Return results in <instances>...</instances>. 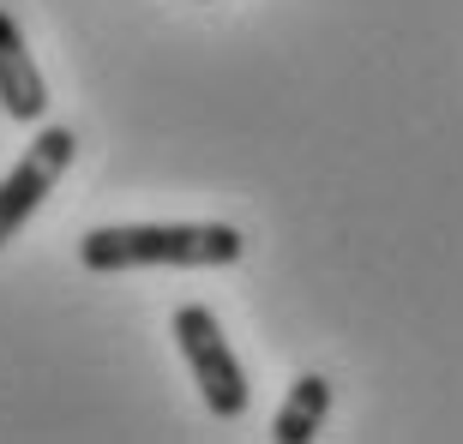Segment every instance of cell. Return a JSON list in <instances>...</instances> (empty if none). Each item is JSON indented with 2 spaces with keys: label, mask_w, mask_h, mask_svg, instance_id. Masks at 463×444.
<instances>
[{
  "label": "cell",
  "mask_w": 463,
  "mask_h": 444,
  "mask_svg": "<svg viewBox=\"0 0 463 444\" xmlns=\"http://www.w3.org/2000/svg\"><path fill=\"white\" fill-rule=\"evenodd\" d=\"M241 253L247 240L229 222H115L79 240L85 271H145V264L205 271V264H235Z\"/></svg>",
  "instance_id": "1"
},
{
  "label": "cell",
  "mask_w": 463,
  "mask_h": 444,
  "mask_svg": "<svg viewBox=\"0 0 463 444\" xmlns=\"http://www.w3.org/2000/svg\"><path fill=\"white\" fill-rule=\"evenodd\" d=\"M169 330H175V348L187 360L199 396H205V409L217 414V421H241L247 402H253V391H247V373H241V360H235V348H229L223 325H217V312L211 307H181Z\"/></svg>",
  "instance_id": "2"
},
{
  "label": "cell",
  "mask_w": 463,
  "mask_h": 444,
  "mask_svg": "<svg viewBox=\"0 0 463 444\" xmlns=\"http://www.w3.org/2000/svg\"><path fill=\"white\" fill-rule=\"evenodd\" d=\"M72 151H79V138L72 126H43L31 138V151L13 162V174L0 180V246L18 240V228L43 210V199L54 192V180L72 169Z\"/></svg>",
  "instance_id": "3"
},
{
  "label": "cell",
  "mask_w": 463,
  "mask_h": 444,
  "mask_svg": "<svg viewBox=\"0 0 463 444\" xmlns=\"http://www.w3.org/2000/svg\"><path fill=\"white\" fill-rule=\"evenodd\" d=\"M0 108L13 120H43L49 115V85H43V72H36L13 13H0Z\"/></svg>",
  "instance_id": "4"
},
{
  "label": "cell",
  "mask_w": 463,
  "mask_h": 444,
  "mask_svg": "<svg viewBox=\"0 0 463 444\" xmlns=\"http://www.w3.org/2000/svg\"><path fill=\"white\" fill-rule=\"evenodd\" d=\"M326 414H331V378L301 373L289 384V396H283V409L271 414V439L277 444H307V439H319Z\"/></svg>",
  "instance_id": "5"
}]
</instances>
